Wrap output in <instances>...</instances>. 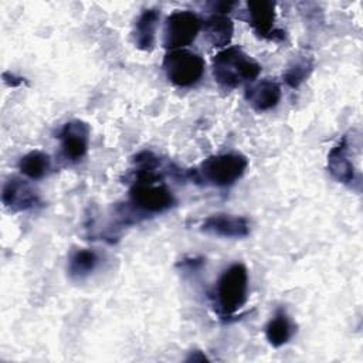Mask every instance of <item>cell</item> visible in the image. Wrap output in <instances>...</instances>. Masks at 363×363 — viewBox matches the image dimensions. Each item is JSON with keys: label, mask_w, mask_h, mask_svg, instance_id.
<instances>
[{"label": "cell", "mask_w": 363, "mask_h": 363, "mask_svg": "<svg viewBox=\"0 0 363 363\" xmlns=\"http://www.w3.org/2000/svg\"><path fill=\"white\" fill-rule=\"evenodd\" d=\"M160 20L157 9H147L140 13L132 30V40L136 48L142 51H152L156 43V30Z\"/></svg>", "instance_id": "cell-12"}, {"label": "cell", "mask_w": 363, "mask_h": 363, "mask_svg": "<svg viewBox=\"0 0 363 363\" xmlns=\"http://www.w3.org/2000/svg\"><path fill=\"white\" fill-rule=\"evenodd\" d=\"M199 353H200V350H194V353H191L190 357H187V360H208L204 354L199 356Z\"/></svg>", "instance_id": "cell-20"}, {"label": "cell", "mask_w": 363, "mask_h": 363, "mask_svg": "<svg viewBox=\"0 0 363 363\" xmlns=\"http://www.w3.org/2000/svg\"><path fill=\"white\" fill-rule=\"evenodd\" d=\"M248 269L244 264L235 262L225 268L214 286V306L220 316H233L248 299Z\"/></svg>", "instance_id": "cell-2"}, {"label": "cell", "mask_w": 363, "mask_h": 363, "mask_svg": "<svg viewBox=\"0 0 363 363\" xmlns=\"http://www.w3.org/2000/svg\"><path fill=\"white\" fill-rule=\"evenodd\" d=\"M237 6L235 1H216L211 4V11L217 14H227Z\"/></svg>", "instance_id": "cell-18"}, {"label": "cell", "mask_w": 363, "mask_h": 363, "mask_svg": "<svg viewBox=\"0 0 363 363\" xmlns=\"http://www.w3.org/2000/svg\"><path fill=\"white\" fill-rule=\"evenodd\" d=\"M7 77H10V79H4V82L6 84H9L10 86H17V85H20L21 82H23V78H20V77H16L14 74H11V72H4Z\"/></svg>", "instance_id": "cell-19"}, {"label": "cell", "mask_w": 363, "mask_h": 363, "mask_svg": "<svg viewBox=\"0 0 363 363\" xmlns=\"http://www.w3.org/2000/svg\"><path fill=\"white\" fill-rule=\"evenodd\" d=\"M328 172L339 183L350 186L356 182V169L352 160L350 136L345 135L328 155Z\"/></svg>", "instance_id": "cell-10"}, {"label": "cell", "mask_w": 363, "mask_h": 363, "mask_svg": "<svg viewBox=\"0 0 363 363\" xmlns=\"http://www.w3.org/2000/svg\"><path fill=\"white\" fill-rule=\"evenodd\" d=\"M282 96V89L279 82L271 78H264L261 81H254L245 88L244 98L247 104L255 112H267L274 109Z\"/></svg>", "instance_id": "cell-11"}, {"label": "cell", "mask_w": 363, "mask_h": 363, "mask_svg": "<svg viewBox=\"0 0 363 363\" xmlns=\"http://www.w3.org/2000/svg\"><path fill=\"white\" fill-rule=\"evenodd\" d=\"M200 230L204 234L221 238H244L250 234L251 224L244 216L217 213L204 218Z\"/></svg>", "instance_id": "cell-9"}, {"label": "cell", "mask_w": 363, "mask_h": 363, "mask_svg": "<svg viewBox=\"0 0 363 363\" xmlns=\"http://www.w3.org/2000/svg\"><path fill=\"white\" fill-rule=\"evenodd\" d=\"M211 71L218 85L233 89L244 82H254L261 72V65L241 47L231 45L213 57Z\"/></svg>", "instance_id": "cell-1"}, {"label": "cell", "mask_w": 363, "mask_h": 363, "mask_svg": "<svg viewBox=\"0 0 363 363\" xmlns=\"http://www.w3.org/2000/svg\"><path fill=\"white\" fill-rule=\"evenodd\" d=\"M247 23L252 31L264 38L272 41H281L285 38V31L275 28V1L259 0V1H247L245 4Z\"/></svg>", "instance_id": "cell-6"}, {"label": "cell", "mask_w": 363, "mask_h": 363, "mask_svg": "<svg viewBox=\"0 0 363 363\" xmlns=\"http://www.w3.org/2000/svg\"><path fill=\"white\" fill-rule=\"evenodd\" d=\"M162 67L169 82L179 88L196 85L203 78L206 71L203 57L186 48L167 51L163 57Z\"/></svg>", "instance_id": "cell-4"}, {"label": "cell", "mask_w": 363, "mask_h": 363, "mask_svg": "<svg viewBox=\"0 0 363 363\" xmlns=\"http://www.w3.org/2000/svg\"><path fill=\"white\" fill-rule=\"evenodd\" d=\"M101 264V255L92 248L74 250L68 257V275L75 281L88 278Z\"/></svg>", "instance_id": "cell-14"}, {"label": "cell", "mask_w": 363, "mask_h": 363, "mask_svg": "<svg viewBox=\"0 0 363 363\" xmlns=\"http://www.w3.org/2000/svg\"><path fill=\"white\" fill-rule=\"evenodd\" d=\"M203 27L201 18L190 10H174L164 20L163 47L179 50L190 45Z\"/></svg>", "instance_id": "cell-5"}, {"label": "cell", "mask_w": 363, "mask_h": 363, "mask_svg": "<svg viewBox=\"0 0 363 363\" xmlns=\"http://www.w3.org/2000/svg\"><path fill=\"white\" fill-rule=\"evenodd\" d=\"M1 203L13 213H18L35 208L41 204V199L28 182L13 176L3 184Z\"/></svg>", "instance_id": "cell-8"}, {"label": "cell", "mask_w": 363, "mask_h": 363, "mask_svg": "<svg viewBox=\"0 0 363 363\" xmlns=\"http://www.w3.org/2000/svg\"><path fill=\"white\" fill-rule=\"evenodd\" d=\"M295 330V325L286 311L279 308L265 326V337L271 346L281 347L292 339Z\"/></svg>", "instance_id": "cell-15"}, {"label": "cell", "mask_w": 363, "mask_h": 363, "mask_svg": "<svg viewBox=\"0 0 363 363\" xmlns=\"http://www.w3.org/2000/svg\"><path fill=\"white\" fill-rule=\"evenodd\" d=\"M248 167V159L238 152L213 155L199 169L193 170L196 182H204L214 187H228L238 182Z\"/></svg>", "instance_id": "cell-3"}, {"label": "cell", "mask_w": 363, "mask_h": 363, "mask_svg": "<svg viewBox=\"0 0 363 363\" xmlns=\"http://www.w3.org/2000/svg\"><path fill=\"white\" fill-rule=\"evenodd\" d=\"M51 169V157L43 150H31L18 162V170L30 180H40L48 174Z\"/></svg>", "instance_id": "cell-16"}, {"label": "cell", "mask_w": 363, "mask_h": 363, "mask_svg": "<svg viewBox=\"0 0 363 363\" xmlns=\"http://www.w3.org/2000/svg\"><path fill=\"white\" fill-rule=\"evenodd\" d=\"M201 28L207 41L217 48H225L234 35V23L227 14L213 13L204 20Z\"/></svg>", "instance_id": "cell-13"}, {"label": "cell", "mask_w": 363, "mask_h": 363, "mask_svg": "<svg viewBox=\"0 0 363 363\" xmlns=\"http://www.w3.org/2000/svg\"><path fill=\"white\" fill-rule=\"evenodd\" d=\"M313 58L311 55L302 54L295 57L282 74L285 84L289 88H298L305 79H308L313 71Z\"/></svg>", "instance_id": "cell-17"}, {"label": "cell", "mask_w": 363, "mask_h": 363, "mask_svg": "<svg viewBox=\"0 0 363 363\" xmlns=\"http://www.w3.org/2000/svg\"><path fill=\"white\" fill-rule=\"evenodd\" d=\"M89 132L88 123L79 119H72L62 125L58 132V139L61 152L67 160L78 162L86 155L89 146Z\"/></svg>", "instance_id": "cell-7"}]
</instances>
